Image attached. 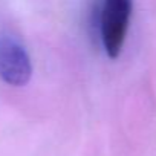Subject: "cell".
I'll return each mask as SVG.
<instances>
[{
  "label": "cell",
  "mask_w": 156,
  "mask_h": 156,
  "mask_svg": "<svg viewBox=\"0 0 156 156\" xmlns=\"http://www.w3.org/2000/svg\"><path fill=\"white\" fill-rule=\"evenodd\" d=\"M32 75V64L26 49L9 37L0 38V78L9 86H25Z\"/></svg>",
  "instance_id": "7a4b0ae2"
},
{
  "label": "cell",
  "mask_w": 156,
  "mask_h": 156,
  "mask_svg": "<svg viewBox=\"0 0 156 156\" xmlns=\"http://www.w3.org/2000/svg\"><path fill=\"white\" fill-rule=\"evenodd\" d=\"M133 0H103L101 8V40L106 54L110 58H118L132 17Z\"/></svg>",
  "instance_id": "6da1fadb"
}]
</instances>
